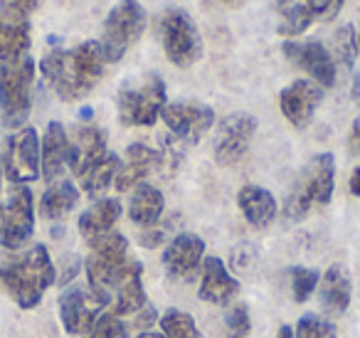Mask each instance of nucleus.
Masks as SVG:
<instances>
[{
  "label": "nucleus",
  "instance_id": "1",
  "mask_svg": "<svg viewBox=\"0 0 360 338\" xmlns=\"http://www.w3.org/2000/svg\"><path fill=\"white\" fill-rule=\"evenodd\" d=\"M99 40H86L72 50H52L40 60V72L62 101H79L94 92L106 70Z\"/></svg>",
  "mask_w": 360,
  "mask_h": 338
},
{
  "label": "nucleus",
  "instance_id": "2",
  "mask_svg": "<svg viewBox=\"0 0 360 338\" xmlns=\"http://www.w3.org/2000/svg\"><path fill=\"white\" fill-rule=\"evenodd\" d=\"M0 282L20 308L40 306L45 292L57 282V269L45 244H35L22 257L0 267Z\"/></svg>",
  "mask_w": 360,
  "mask_h": 338
},
{
  "label": "nucleus",
  "instance_id": "3",
  "mask_svg": "<svg viewBox=\"0 0 360 338\" xmlns=\"http://www.w3.org/2000/svg\"><path fill=\"white\" fill-rule=\"evenodd\" d=\"M35 60L22 55L18 60L0 62V126L20 131L32 111V87H35Z\"/></svg>",
  "mask_w": 360,
  "mask_h": 338
},
{
  "label": "nucleus",
  "instance_id": "4",
  "mask_svg": "<svg viewBox=\"0 0 360 338\" xmlns=\"http://www.w3.org/2000/svg\"><path fill=\"white\" fill-rule=\"evenodd\" d=\"M165 104V82L155 72L126 80L116 94V111L124 126H153Z\"/></svg>",
  "mask_w": 360,
  "mask_h": 338
},
{
  "label": "nucleus",
  "instance_id": "5",
  "mask_svg": "<svg viewBox=\"0 0 360 338\" xmlns=\"http://www.w3.org/2000/svg\"><path fill=\"white\" fill-rule=\"evenodd\" d=\"M335 158L333 154H319L304 165L296 178L289 198L284 203V215L289 220H301L314 205H328L333 198Z\"/></svg>",
  "mask_w": 360,
  "mask_h": 338
},
{
  "label": "nucleus",
  "instance_id": "6",
  "mask_svg": "<svg viewBox=\"0 0 360 338\" xmlns=\"http://www.w3.org/2000/svg\"><path fill=\"white\" fill-rule=\"evenodd\" d=\"M148 15L139 0H116V6L109 11L104 20V32H101V50L109 65L119 62L146 32Z\"/></svg>",
  "mask_w": 360,
  "mask_h": 338
},
{
  "label": "nucleus",
  "instance_id": "7",
  "mask_svg": "<svg viewBox=\"0 0 360 338\" xmlns=\"http://www.w3.org/2000/svg\"><path fill=\"white\" fill-rule=\"evenodd\" d=\"M89 249L91 252L84 264L89 289L111 299V289H114L116 279L121 277L126 262H129V242L121 232H109L104 237L94 239Z\"/></svg>",
  "mask_w": 360,
  "mask_h": 338
},
{
  "label": "nucleus",
  "instance_id": "8",
  "mask_svg": "<svg viewBox=\"0 0 360 338\" xmlns=\"http://www.w3.org/2000/svg\"><path fill=\"white\" fill-rule=\"evenodd\" d=\"M160 45L175 67L188 70L202 57V37L195 20L180 8H170L160 18Z\"/></svg>",
  "mask_w": 360,
  "mask_h": 338
},
{
  "label": "nucleus",
  "instance_id": "9",
  "mask_svg": "<svg viewBox=\"0 0 360 338\" xmlns=\"http://www.w3.org/2000/svg\"><path fill=\"white\" fill-rule=\"evenodd\" d=\"M35 232V200L27 185H13L0 203V247L20 249Z\"/></svg>",
  "mask_w": 360,
  "mask_h": 338
},
{
  "label": "nucleus",
  "instance_id": "10",
  "mask_svg": "<svg viewBox=\"0 0 360 338\" xmlns=\"http://www.w3.org/2000/svg\"><path fill=\"white\" fill-rule=\"evenodd\" d=\"M3 173L13 185H27L40 178V136L32 126H22L8 139L3 154Z\"/></svg>",
  "mask_w": 360,
  "mask_h": 338
},
{
  "label": "nucleus",
  "instance_id": "11",
  "mask_svg": "<svg viewBox=\"0 0 360 338\" xmlns=\"http://www.w3.org/2000/svg\"><path fill=\"white\" fill-rule=\"evenodd\" d=\"M160 119L180 144L195 146L215 124V111L202 101H168Z\"/></svg>",
  "mask_w": 360,
  "mask_h": 338
},
{
  "label": "nucleus",
  "instance_id": "12",
  "mask_svg": "<svg viewBox=\"0 0 360 338\" xmlns=\"http://www.w3.org/2000/svg\"><path fill=\"white\" fill-rule=\"evenodd\" d=\"M257 134V116L250 111H235L225 116L217 124L215 141H212V154L220 165H235L245 158L250 144Z\"/></svg>",
  "mask_w": 360,
  "mask_h": 338
},
{
  "label": "nucleus",
  "instance_id": "13",
  "mask_svg": "<svg viewBox=\"0 0 360 338\" xmlns=\"http://www.w3.org/2000/svg\"><path fill=\"white\" fill-rule=\"evenodd\" d=\"M111 299L96 294L89 287H70L60 296V321L70 336L89 333V328L96 323V318L104 313L106 303Z\"/></svg>",
  "mask_w": 360,
  "mask_h": 338
},
{
  "label": "nucleus",
  "instance_id": "14",
  "mask_svg": "<svg viewBox=\"0 0 360 338\" xmlns=\"http://www.w3.org/2000/svg\"><path fill=\"white\" fill-rule=\"evenodd\" d=\"M284 57L291 62L294 67L304 70L309 75L311 82L321 87V89H330L338 80V67L333 62L330 50L319 40H306V42H284L281 45Z\"/></svg>",
  "mask_w": 360,
  "mask_h": 338
},
{
  "label": "nucleus",
  "instance_id": "15",
  "mask_svg": "<svg viewBox=\"0 0 360 338\" xmlns=\"http://www.w3.org/2000/svg\"><path fill=\"white\" fill-rule=\"evenodd\" d=\"M205 257V242L193 232H180L168 242L163 252V269L170 279L191 282Z\"/></svg>",
  "mask_w": 360,
  "mask_h": 338
},
{
  "label": "nucleus",
  "instance_id": "16",
  "mask_svg": "<svg viewBox=\"0 0 360 338\" xmlns=\"http://www.w3.org/2000/svg\"><path fill=\"white\" fill-rule=\"evenodd\" d=\"M323 101V89L311 80H296L279 94V109L291 126L306 129L314 121L319 104Z\"/></svg>",
  "mask_w": 360,
  "mask_h": 338
},
{
  "label": "nucleus",
  "instance_id": "17",
  "mask_svg": "<svg viewBox=\"0 0 360 338\" xmlns=\"http://www.w3.org/2000/svg\"><path fill=\"white\" fill-rule=\"evenodd\" d=\"M163 163H165V156L160 151L136 141V144H131L126 149V161L121 163L119 173L114 178L116 190H121V193L134 190L139 183H146L148 175H153L155 170L163 168Z\"/></svg>",
  "mask_w": 360,
  "mask_h": 338
},
{
  "label": "nucleus",
  "instance_id": "18",
  "mask_svg": "<svg viewBox=\"0 0 360 338\" xmlns=\"http://www.w3.org/2000/svg\"><path fill=\"white\" fill-rule=\"evenodd\" d=\"M200 289H198V296L207 303H215V306H227L237 299L240 294V282L227 272L225 262L220 257H205V262L200 264Z\"/></svg>",
  "mask_w": 360,
  "mask_h": 338
},
{
  "label": "nucleus",
  "instance_id": "19",
  "mask_svg": "<svg viewBox=\"0 0 360 338\" xmlns=\"http://www.w3.org/2000/svg\"><path fill=\"white\" fill-rule=\"evenodd\" d=\"M109 154L106 151V131L94 124L79 126L75 139H70V151H67V165L72 173L79 178L84 170H89L96 161H101Z\"/></svg>",
  "mask_w": 360,
  "mask_h": 338
},
{
  "label": "nucleus",
  "instance_id": "20",
  "mask_svg": "<svg viewBox=\"0 0 360 338\" xmlns=\"http://www.w3.org/2000/svg\"><path fill=\"white\" fill-rule=\"evenodd\" d=\"M114 303H111V313L116 316H129L146 306V289H143V264L139 259H129L121 272V277L114 284Z\"/></svg>",
  "mask_w": 360,
  "mask_h": 338
},
{
  "label": "nucleus",
  "instance_id": "21",
  "mask_svg": "<svg viewBox=\"0 0 360 338\" xmlns=\"http://www.w3.org/2000/svg\"><path fill=\"white\" fill-rule=\"evenodd\" d=\"M67 151H70V136L60 121H50L45 136L40 139V173L47 183L60 180L67 168Z\"/></svg>",
  "mask_w": 360,
  "mask_h": 338
},
{
  "label": "nucleus",
  "instance_id": "22",
  "mask_svg": "<svg viewBox=\"0 0 360 338\" xmlns=\"http://www.w3.org/2000/svg\"><path fill=\"white\" fill-rule=\"evenodd\" d=\"M30 18L0 11V62L30 55Z\"/></svg>",
  "mask_w": 360,
  "mask_h": 338
},
{
  "label": "nucleus",
  "instance_id": "23",
  "mask_svg": "<svg viewBox=\"0 0 360 338\" xmlns=\"http://www.w3.org/2000/svg\"><path fill=\"white\" fill-rule=\"evenodd\" d=\"M121 213H124V208H121V203L116 198H101L91 208H86L79 215V223H77L84 242L91 244L94 239L114 232V225L119 223Z\"/></svg>",
  "mask_w": 360,
  "mask_h": 338
},
{
  "label": "nucleus",
  "instance_id": "24",
  "mask_svg": "<svg viewBox=\"0 0 360 338\" xmlns=\"http://www.w3.org/2000/svg\"><path fill=\"white\" fill-rule=\"evenodd\" d=\"M319 299L328 313L340 316V313L348 311L350 299H353V282H350V274L343 264H330L328 267V272L319 282Z\"/></svg>",
  "mask_w": 360,
  "mask_h": 338
},
{
  "label": "nucleus",
  "instance_id": "25",
  "mask_svg": "<svg viewBox=\"0 0 360 338\" xmlns=\"http://www.w3.org/2000/svg\"><path fill=\"white\" fill-rule=\"evenodd\" d=\"M237 205H240L245 220L252 227H266V225L274 223L276 218V198L262 185H245L237 193Z\"/></svg>",
  "mask_w": 360,
  "mask_h": 338
},
{
  "label": "nucleus",
  "instance_id": "26",
  "mask_svg": "<svg viewBox=\"0 0 360 338\" xmlns=\"http://www.w3.org/2000/svg\"><path fill=\"white\" fill-rule=\"evenodd\" d=\"M165 208L163 193L150 183H139L129 200V218L139 227H155Z\"/></svg>",
  "mask_w": 360,
  "mask_h": 338
},
{
  "label": "nucleus",
  "instance_id": "27",
  "mask_svg": "<svg viewBox=\"0 0 360 338\" xmlns=\"http://www.w3.org/2000/svg\"><path fill=\"white\" fill-rule=\"evenodd\" d=\"M79 203V188L72 180H55L40 198V215L45 220H62Z\"/></svg>",
  "mask_w": 360,
  "mask_h": 338
},
{
  "label": "nucleus",
  "instance_id": "28",
  "mask_svg": "<svg viewBox=\"0 0 360 338\" xmlns=\"http://www.w3.org/2000/svg\"><path fill=\"white\" fill-rule=\"evenodd\" d=\"M276 18H279V35L296 37L316 23L311 0H276Z\"/></svg>",
  "mask_w": 360,
  "mask_h": 338
},
{
  "label": "nucleus",
  "instance_id": "29",
  "mask_svg": "<svg viewBox=\"0 0 360 338\" xmlns=\"http://www.w3.org/2000/svg\"><path fill=\"white\" fill-rule=\"evenodd\" d=\"M121 168V158L116 154H106L101 161H96L94 165H91L89 170H84V173L79 175V183H82V190H84L86 195H91V198H96V195H101L106 188H109L111 183H114L116 173H119Z\"/></svg>",
  "mask_w": 360,
  "mask_h": 338
},
{
  "label": "nucleus",
  "instance_id": "30",
  "mask_svg": "<svg viewBox=\"0 0 360 338\" xmlns=\"http://www.w3.org/2000/svg\"><path fill=\"white\" fill-rule=\"evenodd\" d=\"M330 55H333L335 67L353 70L355 55H358V32L353 25H343L335 30L333 42H330Z\"/></svg>",
  "mask_w": 360,
  "mask_h": 338
},
{
  "label": "nucleus",
  "instance_id": "31",
  "mask_svg": "<svg viewBox=\"0 0 360 338\" xmlns=\"http://www.w3.org/2000/svg\"><path fill=\"white\" fill-rule=\"evenodd\" d=\"M160 328H163L165 338H200L195 318L180 308H168L160 316Z\"/></svg>",
  "mask_w": 360,
  "mask_h": 338
},
{
  "label": "nucleus",
  "instance_id": "32",
  "mask_svg": "<svg viewBox=\"0 0 360 338\" xmlns=\"http://www.w3.org/2000/svg\"><path fill=\"white\" fill-rule=\"evenodd\" d=\"M289 277H291V294H294L296 303H304L316 292V287L321 282V274L311 267H291Z\"/></svg>",
  "mask_w": 360,
  "mask_h": 338
},
{
  "label": "nucleus",
  "instance_id": "33",
  "mask_svg": "<svg viewBox=\"0 0 360 338\" xmlns=\"http://www.w3.org/2000/svg\"><path fill=\"white\" fill-rule=\"evenodd\" d=\"M296 338H335V326L319 313H304L294 328Z\"/></svg>",
  "mask_w": 360,
  "mask_h": 338
},
{
  "label": "nucleus",
  "instance_id": "34",
  "mask_svg": "<svg viewBox=\"0 0 360 338\" xmlns=\"http://www.w3.org/2000/svg\"><path fill=\"white\" fill-rule=\"evenodd\" d=\"M86 338H129V326L121 321V316L106 311L96 318V323L89 328Z\"/></svg>",
  "mask_w": 360,
  "mask_h": 338
},
{
  "label": "nucleus",
  "instance_id": "35",
  "mask_svg": "<svg viewBox=\"0 0 360 338\" xmlns=\"http://www.w3.org/2000/svg\"><path fill=\"white\" fill-rule=\"evenodd\" d=\"M225 333L227 338H247L252 333V318H250V308L237 303L227 311L225 316Z\"/></svg>",
  "mask_w": 360,
  "mask_h": 338
},
{
  "label": "nucleus",
  "instance_id": "36",
  "mask_svg": "<svg viewBox=\"0 0 360 338\" xmlns=\"http://www.w3.org/2000/svg\"><path fill=\"white\" fill-rule=\"evenodd\" d=\"M345 0H311L316 23H330L340 13Z\"/></svg>",
  "mask_w": 360,
  "mask_h": 338
},
{
  "label": "nucleus",
  "instance_id": "37",
  "mask_svg": "<svg viewBox=\"0 0 360 338\" xmlns=\"http://www.w3.org/2000/svg\"><path fill=\"white\" fill-rule=\"evenodd\" d=\"M40 6H42V0H0V11L18 13V15H27V18Z\"/></svg>",
  "mask_w": 360,
  "mask_h": 338
},
{
  "label": "nucleus",
  "instance_id": "38",
  "mask_svg": "<svg viewBox=\"0 0 360 338\" xmlns=\"http://www.w3.org/2000/svg\"><path fill=\"white\" fill-rule=\"evenodd\" d=\"M163 242V232L160 230H153V227H146V232H141V244L148 249L158 247V244Z\"/></svg>",
  "mask_w": 360,
  "mask_h": 338
},
{
  "label": "nucleus",
  "instance_id": "39",
  "mask_svg": "<svg viewBox=\"0 0 360 338\" xmlns=\"http://www.w3.org/2000/svg\"><path fill=\"white\" fill-rule=\"evenodd\" d=\"M350 149L360 156V119L353 124V131H350Z\"/></svg>",
  "mask_w": 360,
  "mask_h": 338
},
{
  "label": "nucleus",
  "instance_id": "40",
  "mask_svg": "<svg viewBox=\"0 0 360 338\" xmlns=\"http://www.w3.org/2000/svg\"><path fill=\"white\" fill-rule=\"evenodd\" d=\"M350 193H353L355 198H360V165L353 170V175H350Z\"/></svg>",
  "mask_w": 360,
  "mask_h": 338
},
{
  "label": "nucleus",
  "instance_id": "41",
  "mask_svg": "<svg viewBox=\"0 0 360 338\" xmlns=\"http://www.w3.org/2000/svg\"><path fill=\"white\" fill-rule=\"evenodd\" d=\"M276 338H296L294 336V328H291V326H279V331H276Z\"/></svg>",
  "mask_w": 360,
  "mask_h": 338
},
{
  "label": "nucleus",
  "instance_id": "42",
  "mask_svg": "<svg viewBox=\"0 0 360 338\" xmlns=\"http://www.w3.org/2000/svg\"><path fill=\"white\" fill-rule=\"evenodd\" d=\"M353 96H355V101L360 104V75H355V80H353Z\"/></svg>",
  "mask_w": 360,
  "mask_h": 338
},
{
  "label": "nucleus",
  "instance_id": "43",
  "mask_svg": "<svg viewBox=\"0 0 360 338\" xmlns=\"http://www.w3.org/2000/svg\"><path fill=\"white\" fill-rule=\"evenodd\" d=\"M139 338H165L163 333H153V331H143V333H139Z\"/></svg>",
  "mask_w": 360,
  "mask_h": 338
},
{
  "label": "nucleus",
  "instance_id": "44",
  "mask_svg": "<svg viewBox=\"0 0 360 338\" xmlns=\"http://www.w3.org/2000/svg\"><path fill=\"white\" fill-rule=\"evenodd\" d=\"M0 183H3V158H0Z\"/></svg>",
  "mask_w": 360,
  "mask_h": 338
},
{
  "label": "nucleus",
  "instance_id": "45",
  "mask_svg": "<svg viewBox=\"0 0 360 338\" xmlns=\"http://www.w3.org/2000/svg\"><path fill=\"white\" fill-rule=\"evenodd\" d=\"M358 52H360V32H358Z\"/></svg>",
  "mask_w": 360,
  "mask_h": 338
}]
</instances>
